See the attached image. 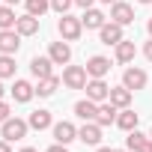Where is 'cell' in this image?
Instances as JSON below:
<instances>
[{"label": "cell", "mask_w": 152, "mask_h": 152, "mask_svg": "<svg viewBox=\"0 0 152 152\" xmlns=\"http://www.w3.org/2000/svg\"><path fill=\"white\" fill-rule=\"evenodd\" d=\"M84 90H87V99H93V102H99V104L110 99V87L104 84V78H90Z\"/></svg>", "instance_id": "277c9868"}, {"label": "cell", "mask_w": 152, "mask_h": 152, "mask_svg": "<svg viewBox=\"0 0 152 152\" xmlns=\"http://www.w3.org/2000/svg\"><path fill=\"white\" fill-rule=\"evenodd\" d=\"M137 3H152V0H137Z\"/></svg>", "instance_id": "60d3db41"}, {"label": "cell", "mask_w": 152, "mask_h": 152, "mask_svg": "<svg viewBox=\"0 0 152 152\" xmlns=\"http://www.w3.org/2000/svg\"><path fill=\"white\" fill-rule=\"evenodd\" d=\"M137 152H152V137H146V143H143Z\"/></svg>", "instance_id": "1f68e13d"}, {"label": "cell", "mask_w": 152, "mask_h": 152, "mask_svg": "<svg viewBox=\"0 0 152 152\" xmlns=\"http://www.w3.org/2000/svg\"><path fill=\"white\" fill-rule=\"evenodd\" d=\"M3 3H6V6H15V3H21V0H3Z\"/></svg>", "instance_id": "d590c367"}, {"label": "cell", "mask_w": 152, "mask_h": 152, "mask_svg": "<svg viewBox=\"0 0 152 152\" xmlns=\"http://www.w3.org/2000/svg\"><path fill=\"white\" fill-rule=\"evenodd\" d=\"M75 3H78V6H84V9H90V6H93V0H75Z\"/></svg>", "instance_id": "836d02e7"}, {"label": "cell", "mask_w": 152, "mask_h": 152, "mask_svg": "<svg viewBox=\"0 0 152 152\" xmlns=\"http://www.w3.org/2000/svg\"><path fill=\"white\" fill-rule=\"evenodd\" d=\"M149 137H152V134H149Z\"/></svg>", "instance_id": "7bdbcfd3"}, {"label": "cell", "mask_w": 152, "mask_h": 152, "mask_svg": "<svg viewBox=\"0 0 152 152\" xmlns=\"http://www.w3.org/2000/svg\"><path fill=\"white\" fill-rule=\"evenodd\" d=\"M12 96H15V102H30L33 96H36V87L30 84V81H15V87H12Z\"/></svg>", "instance_id": "d6986e66"}, {"label": "cell", "mask_w": 152, "mask_h": 152, "mask_svg": "<svg viewBox=\"0 0 152 152\" xmlns=\"http://www.w3.org/2000/svg\"><path fill=\"white\" fill-rule=\"evenodd\" d=\"M125 143H128V149H131V152H137V149H140V146L146 143V134H140V131L134 128V131H128V137H125Z\"/></svg>", "instance_id": "4316f807"}, {"label": "cell", "mask_w": 152, "mask_h": 152, "mask_svg": "<svg viewBox=\"0 0 152 152\" xmlns=\"http://www.w3.org/2000/svg\"><path fill=\"white\" fill-rule=\"evenodd\" d=\"M27 122H30V128L45 131V128H51V122H54V119H51V110H42V107H39V110H33V113H30V119H27Z\"/></svg>", "instance_id": "ffe728a7"}, {"label": "cell", "mask_w": 152, "mask_h": 152, "mask_svg": "<svg viewBox=\"0 0 152 152\" xmlns=\"http://www.w3.org/2000/svg\"><path fill=\"white\" fill-rule=\"evenodd\" d=\"M116 113H119V107L107 99V102L99 104V116H96V122H99L102 128H104V125H113V122H116Z\"/></svg>", "instance_id": "5bb4252c"}, {"label": "cell", "mask_w": 152, "mask_h": 152, "mask_svg": "<svg viewBox=\"0 0 152 152\" xmlns=\"http://www.w3.org/2000/svg\"><path fill=\"white\" fill-rule=\"evenodd\" d=\"M134 54H137V48H134V42H128V39H122V42L116 45V63H131V60H134Z\"/></svg>", "instance_id": "603a6c76"}, {"label": "cell", "mask_w": 152, "mask_h": 152, "mask_svg": "<svg viewBox=\"0 0 152 152\" xmlns=\"http://www.w3.org/2000/svg\"><path fill=\"white\" fill-rule=\"evenodd\" d=\"M54 140H57V143H63V146H69L72 140H78V128H75L72 122H66V119H63V122H57V125H54Z\"/></svg>", "instance_id": "7c38bea8"}, {"label": "cell", "mask_w": 152, "mask_h": 152, "mask_svg": "<svg viewBox=\"0 0 152 152\" xmlns=\"http://www.w3.org/2000/svg\"><path fill=\"white\" fill-rule=\"evenodd\" d=\"M0 78H15V60H12V54H0Z\"/></svg>", "instance_id": "d4e9b609"}, {"label": "cell", "mask_w": 152, "mask_h": 152, "mask_svg": "<svg viewBox=\"0 0 152 152\" xmlns=\"http://www.w3.org/2000/svg\"><path fill=\"white\" fill-rule=\"evenodd\" d=\"M51 66H54L51 57H33V60H30V72H33V78H39V81H45V78L54 75Z\"/></svg>", "instance_id": "30bf717a"}, {"label": "cell", "mask_w": 152, "mask_h": 152, "mask_svg": "<svg viewBox=\"0 0 152 152\" xmlns=\"http://www.w3.org/2000/svg\"><path fill=\"white\" fill-rule=\"evenodd\" d=\"M137 122H140V113H134L131 107H122V110L116 113V125H119L122 131H134Z\"/></svg>", "instance_id": "ac0fdd59"}, {"label": "cell", "mask_w": 152, "mask_h": 152, "mask_svg": "<svg viewBox=\"0 0 152 152\" xmlns=\"http://www.w3.org/2000/svg\"><path fill=\"white\" fill-rule=\"evenodd\" d=\"M48 57L54 60V66H66V63L72 60V48H69V42H51Z\"/></svg>", "instance_id": "4fadbf2b"}, {"label": "cell", "mask_w": 152, "mask_h": 152, "mask_svg": "<svg viewBox=\"0 0 152 152\" xmlns=\"http://www.w3.org/2000/svg\"><path fill=\"white\" fill-rule=\"evenodd\" d=\"M107 72H110V60H107V57L96 54V57L87 60V75H90V78H104Z\"/></svg>", "instance_id": "8fae6325"}, {"label": "cell", "mask_w": 152, "mask_h": 152, "mask_svg": "<svg viewBox=\"0 0 152 152\" xmlns=\"http://www.w3.org/2000/svg\"><path fill=\"white\" fill-rule=\"evenodd\" d=\"M21 152H39V149H33V146H24V149H21Z\"/></svg>", "instance_id": "8d00e7d4"}, {"label": "cell", "mask_w": 152, "mask_h": 152, "mask_svg": "<svg viewBox=\"0 0 152 152\" xmlns=\"http://www.w3.org/2000/svg\"><path fill=\"white\" fill-rule=\"evenodd\" d=\"M146 81H149V78H146V72H143L140 66H128V69L122 72V84H125L131 93H134V90H143Z\"/></svg>", "instance_id": "5b68a950"}, {"label": "cell", "mask_w": 152, "mask_h": 152, "mask_svg": "<svg viewBox=\"0 0 152 152\" xmlns=\"http://www.w3.org/2000/svg\"><path fill=\"white\" fill-rule=\"evenodd\" d=\"M102 3H110V6H113V3H116V0H102Z\"/></svg>", "instance_id": "ab89813d"}, {"label": "cell", "mask_w": 152, "mask_h": 152, "mask_svg": "<svg viewBox=\"0 0 152 152\" xmlns=\"http://www.w3.org/2000/svg\"><path fill=\"white\" fill-rule=\"evenodd\" d=\"M60 84H63V78H57V75H51V78L39 81V87H36V96L48 99V96H54V93H57V87H60Z\"/></svg>", "instance_id": "7402d4cb"}, {"label": "cell", "mask_w": 152, "mask_h": 152, "mask_svg": "<svg viewBox=\"0 0 152 152\" xmlns=\"http://www.w3.org/2000/svg\"><path fill=\"white\" fill-rule=\"evenodd\" d=\"M87 66H66L63 69V84L69 87V90H84L87 87Z\"/></svg>", "instance_id": "7a4b0ae2"}, {"label": "cell", "mask_w": 152, "mask_h": 152, "mask_svg": "<svg viewBox=\"0 0 152 152\" xmlns=\"http://www.w3.org/2000/svg\"><path fill=\"white\" fill-rule=\"evenodd\" d=\"M3 93H6V90H3V78H0V99H3Z\"/></svg>", "instance_id": "74e56055"}, {"label": "cell", "mask_w": 152, "mask_h": 152, "mask_svg": "<svg viewBox=\"0 0 152 152\" xmlns=\"http://www.w3.org/2000/svg\"><path fill=\"white\" fill-rule=\"evenodd\" d=\"M116 152H131V149H116Z\"/></svg>", "instance_id": "b9f144b4"}, {"label": "cell", "mask_w": 152, "mask_h": 152, "mask_svg": "<svg viewBox=\"0 0 152 152\" xmlns=\"http://www.w3.org/2000/svg\"><path fill=\"white\" fill-rule=\"evenodd\" d=\"M146 30H149V36H152V18H149V24H146Z\"/></svg>", "instance_id": "f35d334b"}, {"label": "cell", "mask_w": 152, "mask_h": 152, "mask_svg": "<svg viewBox=\"0 0 152 152\" xmlns=\"http://www.w3.org/2000/svg\"><path fill=\"white\" fill-rule=\"evenodd\" d=\"M81 24L87 27V30H102L104 24H107V18H104V12H99V9H87L84 15H81Z\"/></svg>", "instance_id": "2e32d148"}, {"label": "cell", "mask_w": 152, "mask_h": 152, "mask_svg": "<svg viewBox=\"0 0 152 152\" xmlns=\"http://www.w3.org/2000/svg\"><path fill=\"white\" fill-rule=\"evenodd\" d=\"M110 102H113L119 110L128 107V104H131V90H128L125 84H122V87H110Z\"/></svg>", "instance_id": "44dd1931"}, {"label": "cell", "mask_w": 152, "mask_h": 152, "mask_svg": "<svg viewBox=\"0 0 152 152\" xmlns=\"http://www.w3.org/2000/svg\"><path fill=\"white\" fill-rule=\"evenodd\" d=\"M48 9H51V0H27V12L36 18H42Z\"/></svg>", "instance_id": "484cf974"}, {"label": "cell", "mask_w": 152, "mask_h": 152, "mask_svg": "<svg viewBox=\"0 0 152 152\" xmlns=\"http://www.w3.org/2000/svg\"><path fill=\"white\" fill-rule=\"evenodd\" d=\"M75 113H78L84 122H96V116H99V102L84 99V102H78V104H75Z\"/></svg>", "instance_id": "9a60e30c"}, {"label": "cell", "mask_w": 152, "mask_h": 152, "mask_svg": "<svg viewBox=\"0 0 152 152\" xmlns=\"http://www.w3.org/2000/svg\"><path fill=\"white\" fill-rule=\"evenodd\" d=\"M15 21H18L15 9L3 3V6H0V30H15Z\"/></svg>", "instance_id": "cb8c5ba5"}, {"label": "cell", "mask_w": 152, "mask_h": 152, "mask_svg": "<svg viewBox=\"0 0 152 152\" xmlns=\"http://www.w3.org/2000/svg\"><path fill=\"white\" fill-rule=\"evenodd\" d=\"M78 140L87 143V146H99L102 143V125L99 122H84L78 128Z\"/></svg>", "instance_id": "8992f818"}, {"label": "cell", "mask_w": 152, "mask_h": 152, "mask_svg": "<svg viewBox=\"0 0 152 152\" xmlns=\"http://www.w3.org/2000/svg\"><path fill=\"white\" fill-rule=\"evenodd\" d=\"M27 128H30V122H24V119H18V116H9L6 122H3V140H24L27 137Z\"/></svg>", "instance_id": "3957f363"}, {"label": "cell", "mask_w": 152, "mask_h": 152, "mask_svg": "<svg viewBox=\"0 0 152 152\" xmlns=\"http://www.w3.org/2000/svg\"><path fill=\"white\" fill-rule=\"evenodd\" d=\"M143 57H146V60H149V63H152V39H149V42H146V45H143Z\"/></svg>", "instance_id": "f546056e"}, {"label": "cell", "mask_w": 152, "mask_h": 152, "mask_svg": "<svg viewBox=\"0 0 152 152\" xmlns=\"http://www.w3.org/2000/svg\"><path fill=\"white\" fill-rule=\"evenodd\" d=\"M99 152H116V149H110V146H99Z\"/></svg>", "instance_id": "e575fe53"}, {"label": "cell", "mask_w": 152, "mask_h": 152, "mask_svg": "<svg viewBox=\"0 0 152 152\" xmlns=\"http://www.w3.org/2000/svg\"><path fill=\"white\" fill-rule=\"evenodd\" d=\"M15 30H18L21 36H36V33H39V18L27 12V15H21V18L15 21Z\"/></svg>", "instance_id": "e0dca14e"}, {"label": "cell", "mask_w": 152, "mask_h": 152, "mask_svg": "<svg viewBox=\"0 0 152 152\" xmlns=\"http://www.w3.org/2000/svg\"><path fill=\"white\" fill-rule=\"evenodd\" d=\"M99 39H102V45H119L125 36H122V24H116V21H107L102 30H99Z\"/></svg>", "instance_id": "ba28073f"}, {"label": "cell", "mask_w": 152, "mask_h": 152, "mask_svg": "<svg viewBox=\"0 0 152 152\" xmlns=\"http://www.w3.org/2000/svg\"><path fill=\"white\" fill-rule=\"evenodd\" d=\"M0 152H12V146H9V140H0Z\"/></svg>", "instance_id": "d6a6232c"}, {"label": "cell", "mask_w": 152, "mask_h": 152, "mask_svg": "<svg viewBox=\"0 0 152 152\" xmlns=\"http://www.w3.org/2000/svg\"><path fill=\"white\" fill-rule=\"evenodd\" d=\"M21 33L18 30H0V54H18Z\"/></svg>", "instance_id": "9c48e42d"}, {"label": "cell", "mask_w": 152, "mask_h": 152, "mask_svg": "<svg viewBox=\"0 0 152 152\" xmlns=\"http://www.w3.org/2000/svg\"><path fill=\"white\" fill-rule=\"evenodd\" d=\"M45 152H69V149H66V146H63V143H54V146H48V149H45Z\"/></svg>", "instance_id": "4dcf8cb0"}, {"label": "cell", "mask_w": 152, "mask_h": 152, "mask_svg": "<svg viewBox=\"0 0 152 152\" xmlns=\"http://www.w3.org/2000/svg\"><path fill=\"white\" fill-rule=\"evenodd\" d=\"M110 21L128 27V24L134 21V9H131V3H122V0H116V3L110 6Z\"/></svg>", "instance_id": "52a82bcc"}, {"label": "cell", "mask_w": 152, "mask_h": 152, "mask_svg": "<svg viewBox=\"0 0 152 152\" xmlns=\"http://www.w3.org/2000/svg\"><path fill=\"white\" fill-rule=\"evenodd\" d=\"M57 30H60V36H63V42H78L81 39V33H84V24H81V18H75V15H60V21H57Z\"/></svg>", "instance_id": "6da1fadb"}, {"label": "cell", "mask_w": 152, "mask_h": 152, "mask_svg": "<svg viewBox=\"0 0 152 152\" xmlns=\"http://www.w3.org/2000/svg\"><path fill=\"white\" fill-rule=\"evenodd\" d=\"M9 116H12V107H9V104H6L3 99H0V125H3V122H6Z\"/></svg>", "instance_id": "f1b7e54d"}, {"label": "cell", "mask_w": 152, "mask_h": 152, "mask_svg": "<svg viewBox=\"0 0 152 152\" xmlns=\"http://www.w3.org/2000/svg\"><path fill=\"white\" fill-rule=\"evenodd\" d=\"M72 3H75V0H51V9L60 12V15H66V12L72 9Z\"/></svg>", "instance_id": "83f0119b"}]
</instances>
